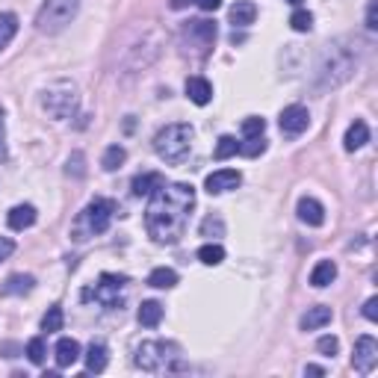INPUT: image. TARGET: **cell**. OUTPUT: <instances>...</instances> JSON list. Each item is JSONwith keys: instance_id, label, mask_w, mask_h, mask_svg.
<instances>
[{"instance_id": "cell-1", "label": "cell", "mask_w": 378, "mask_h": 378, "mask_svg": "<svg viewBox=\"0 0 378 378\" xmlns=\"http://www.w3.org/2000/svg\"><path fill=\"white\" fill-rule=\"evenodd\" d=\"M195 207V189L189 184H160L145 210V228L157 245H175L187 231Z\"/></svg>"}, {"instance_id": "cell-5", "label": "cell", "mask_w": 378, "mask_h": 378, "mask_svg": "<svg viewBox=\"0 0 378 378\" xmlns=\"http://www.w3.org/2000/svg\"><path fill=\"white\" fill-rule=\"evenodd\" d=\"M77 12H80V0H45L36 15V27L39 33L54 36V33H62L77 18Z\"/></svg>"}, {"instance_id": "cell-21", "label": "cell", "mask_w": 378, "mask_h": 378, "mask_svg": "<svg viewBox=\"0 0 378 378\" xmlns=\"http://www.w3.org/2000/svg\"><path fill=\"white\" fill-rule=\"evenodd\" d=\"M367 142H370V127H367V122H352L349 130H346V139H343L346 151H358V148H364Z\"/></svg>"}, {"instance_id": "cell-25", "label": "cell", "mask_w": 378, "mask_h": 378, "mask_svg": "<svg viewBox=\"0 0 378 378\" xmlns=\"http://www.w3.org/2000/svg\"><path fill=\"white\" fill-rule=\"evenodd\" d=\"M160 322H163V305L160 302H142V307H139V325L157 328Z\"/></svg>"}, {"instance_id": "cell-26", "label": "cell", "mask_w": 378, "mask_h": 378, "mask_svg": "<svg viewBox=\"0 0 378 378\" xmlns=\"http://www.w3.org/2000/svg\"><path fill=\"white\" fill-rule=\"evenodd\" d=\"M15 33H18V15L0 12V51L15 39Z\"/></svg>"}, {"instance_id": "cell-31", "label": "cell", "mask_w": 378, "mask_h": 378, "mask_svg": "<svg viewBox=\"0 0 378 378\" xmlns=\"http://www.w3.org/2000/svg\"><path fill=\"white\" fill-rule=\"evenodd\" d=\"M290 27L295 33H310V30H314V15H310L307 9H295L293 18H290Z\"/></svg>"}, {"instance_id": "cell-3", "label": "cell", "mask_w": 378, "mask_h": 378, "mask_svg": "<svg viewBox=\"0 0 378 378\" xmlns=\"http://www.w3.org/2000/svg\"><path fill=\"white\" fill-rule=\"evenodd\" d=\"M192 136H195V130L189 124H169L154 136V151H157L160 160L177 166V163H184L189 157Z\"/></svg>"}, {"instance_id": "cell-45", "label": "cell", "mask_w": 378, "mask_h": 378, "mask_svg": "<svg viewBox=\"0 0 378 378\" xmlns=\"http://www.w3.org/2000/svg\"><path fill=\"white\" fill-rule=\"evenodd\" d=\"M287 4H293V6H302V0H287Z\"/></svg>"}, {"instance_id": "cell-27", "label": "cell", "mask_w": 378, "mask_h": 378, "mask_svg": "<svg viewBox=\"0 0 378 378\" xmlns=\"http://www.w3.org/2000/svg\"><path fill=\"white\" fill-rule=\"evenodd\" d=\"M127 160V151L122 145H110L107 151H104V160H101V166H104V172H116V169H122V163Z\"/></svg>"}, {"instance_id": "cell-4", "label": "cell", "mask_w": 378, "mask_h": 378, "mask_svg": "<svg viewBox=\"0 0 378 378\" xmlns=\"http://www.w3.org/2000/svg\"><path fill=\"white\" fill-rule=\"evenodd\" d=\"M116 213H119V207H116V201H110V199L89 201V207L80 213L77 222H74V240L83 242V240H89L95 234H104L110 228V222L116 219Z\"/></svg>"}, {"instance_id": "cell-40", "label": "cell", "mask_w": 378, "mask_h": 378, "mask_svg": "<svg viewBox=\"0 0 378 378\" xmlns=\"http://www.w3.org/2000/svg\"><path fill=\"white\" fill-rule=\"evenodd\" d=\"M375 9H378V0H370V9H367V30H378Z\"/></svg>"}, {"instance_id": "cell-8", "label": "cell", "mask_w": 378, "mask_h": 378, "mask_svg": "<svg viewBox=\"0 0 378 378\" xmlns=\"http://www.w3.org/2000/svg\"><path fill=\"white\" fill-rule=\"evenodd\" d=\"M124 287H127V278L124 275H110L104 272L101 278H98L95 290H86L83 299H95L98 305L104 307H122V299H124Z\"/></svg>"}, {"instance_id": "cell-12", "label": "cell", "mask_w": 378, "mask_h": 378, "mask_svg": "<svg viewBox=\"0 0 378 378\" xmlns=\"http://www.w3.org/2000/svg\"><path fill=\"white\" fill-rule=\"evenodd\" d=\"M240 184H242V175L237 169H219L204 180V189L210 195H219V192H228V189H237Z\"/></svg>"}, {"instance_id": "cell-14", "label": "cell", "mask_w": 378, "mask_h": 378, "mask_svg": "<svg viewBox=\"0 0 378 378\" xmlns=\"http://www.w3.org/2000/svg\"><path fill=\"white\" fill-rule=\"evenodd\" d=\"M77 360H80V343L74 337H62L57 343V364H59V370L74 367Z\"/></svg>"}, {"instance_id": "cell-44", "label": "cell", "mask_w": 378, "mask_h": 378, "mask_svg": "<svg viewBox=\"0 0 378 378\" xmlns=\"http://www.w3.org/2000/svg\"><path fill=\"white\" fill-rule=\"evenodd\" d=\"M189 4H195V0H172V9H187Z\"/></svg>"}, {"instance_id": "cell-20", "label": "cell", "mask_w": 378, "mask_h": 378, "mask_svg": "<svg viewBox=\"0 0 378 378\" xmlns=\"http://www.w3.org/2000/svg\"><path fill=\"white\" fill-rule=\"evenodd\" d=\"M254 18H257V6L252 0H237L231 6V24L234 27H249V24H254Z\"/></svg>"}, {"instance_id": "cell-29", "label": "cell", "mask_w": 378, "mask_h": 378, "mask_svg": "<svg viewBox=\"0 0 378 378\" xmlns=\"http://www.w3.org/2000/svg\"><path fill=\"white\" fill-rule=\"evenodd\" d=\"M199 260L204 263V266H219V263L225 260V249L219 242H207L199 249Z\"/></svg>"}, {"instance_id": "cell-13", "label": "cell", "mask_w": 378, "mask_h": 378, "mask_svg": "<svg viewBox=\"0 0 378 378\" xmlns=\"http://www.w3.org/2000/svg\"><path fill=\"white\" fill-rule=\"evenodd\" d=\"M36 216H39V213H36V207H33V204H18V207L9 210L6 222H9L12 231H27V228L36 225Z\"/></svg>"}, {"instance_id": "cell-38", "label": "cell", "mask_w": 378, "mask_h": 378, "mask_svg": "<svg viewBox=\"0 0 378 378\" xmlns=\"http://www.w3.org/2000/svg\"><path fill=\"white\" fill-rule=\"evenodd\" d=\"M12 252H15V242H12L9 237H0V263H4Z\"/></svg>"}, {"instance_id": "cell-35", "label": "cell", "mask_w": 378, "mask_h": 378, "mask_svg": "<svg viewBox=\"0 0 378 378\" xmlns=\"http://www.w3.org/2000/svg\"><path fill=\"white\" fill-rule=\"evenodd\" d=\"M237 154V139L234 136H222L216 142V160H228V157H234Z\"/></svg>"}, {"instance_id": "cell-22", "label": "cell", "mask_w": 378, "mask_h": 378, "mask_svg": "<svg viewBox=\"0 0 378 378\" xmlns=\"http://www.w3.org/2000/svg\"><path fill=\"white\" fill-rule=\"evenodd\" d=\"M334 278H337V266H334V260H319L314 272H310V284H314L317 290L328 287V284H334Z\"/></svg>"}, {"instance_id": "cell-18", "label": "cell", "mask_w": 378, "mask_h": 378, "mask_svg": "<svg viewBox=\"0 0 378 378\" xmlns=\"http://www.w3.org/2000/svg\"><path fill=\"white\" fill-rule=\"evenodd\" d=\"M331 307H325V305H317V307H310L307 314L302 317V331H317V328H325L328 322H331Z\"/></svg>"}, {"instance_id": "cell-23", "label": "cell", "mask_w": 378, "mask_h": 378, "mask_svg": "<svg viewBox=\"0 0 378 378\" xmlns=\"http://www.w3.org/2000/svg\"><path fill=\"white\" fill-rule=\"evenodd\" d=\"M107 364H110L107 346H104V343H92L89 352H86V370H89V372H104Z\"/></svg>"}, {"instance_id": "cell-6", "label": "cell", "mask_w": 378, "mask_h": 378, "mask_svg": "<svg viewBox=\"0 0 378 378\" xmlns=\"http://www.w3.org/2000/svg\"><path fill=\"white\" fill-rule=\"evenodd\" d=\"M42 107L47 110V116H54V119H71L77 112V86L69 83V80H59V83L47 86Z\"/></svg>"}, {"instance_id": "cell-2", "label": "cell", "mask_w": 378, "mask_h": 378, "mask_svg": "<svg viewBox=\"0 0 378 378\" xmlns=\"http://www.w3.org/2000/svg\"><path fill=\"white\" fill-rule=\"evenodd\" d=\"M355 71V54L346 42H334L325 47V54L317 65V83L319 89H334L340 83H346Z\"/></svg>"}, {"instance_id": "cell-17", "label": "cell", "mask_w": 378, "mask_h": 378, "mask_svg": "<svg viewBox=\"0 0 378 378\" xmlns=\"http://www.w3.org/2000/svg\"><path fill=\"white\" fill-rule=\"evenodd\" d=\"M160 184H166V177H163L160 172H145V175H136V177H134L130 189H134L136 199H145V195H151Z\"/></svg>"}, {"instance_id": "cell-19", "label": "cell", "mask_w": 378, "mask_h": 378, "mask_svg": "<svg viewBox=\"0 0 378 378\" xmlns=\"http://www.w3.org/2000/svg\"><path fill=\"white\" fill-rule=\"evenodd\" d=\"M36 287V278L33 275H9L6 284L0 287V295H27Z\"/></svg>"}, {"instance_id": "cell-7", "label": "cell", "mask_w": 378, "mask_h": 378, "mask_svg": "<svg viewBox=\"0 0 378 378\" xmlns=\"http://www.w3.org/2000/svg\"><path fill=\"white\" fill-rule=\"evenodd\" d=\"M177 346L175 343H163V340H151V343H142L136 349V367L145 370V372H160V370H175L172 360L177 358L175 355Z\"/></svg>"}, {"instance_id": "cell-32", "label": "cell", "mask_w": 378, "mask_h": 378, "mask_svg": "<svg viewBox=\"0 0 378 378\" xmlns=\"http://www.w3.org/2000/svg\"><path fill=\"white\" fill-rule=\"evenodd\" d=\"M45 355H47V352H45V340H42V337H33V340L27 343V358L39 367V364H45Z\"/></svg>"}, {"instance_id": "cell-11", "label": "cell", "mask_w": 378, "mask_h": 378, "mask_svg": "<svg viewBox=\"0 0 378 378\" xmlns=\"http://www.w3.org/2000/svg\"><path fill=\"white\" fill-rule=\"evenodd\" d=\"M278 124H281L284 134L299 136V134H305L307 124H310V112H307L305 107H299V104H293V107H287V110L281 112V119H278Z\"/></svg>"}, {"instance_id": "cell-28", "label": "cell", "mask_w": 378, "mask_h": 378, "mask_svg": "<svg viewBox=\"0 0 378 378\" xmlns=\"http://www.w3.org/2000/svg\"><path fill=\"white\" fill-rule=\"evenodd\" d=\"M266 151V139L263 136H245L242 142H237V154L242 157H260Z\"/></svg>"}, {"instance_id": "cell-30", "label": "cell", "mask_w": 378, "mask_h": 378, "mask_svg": "<svg viewBox=\"0 0 378 378\" xmlns=\"http://www.w3.org/2000/svg\"><path fill=\"white\" fill-rule=\"evenodd\" d=\"M62 322H65V317H62V307H47V314H45V319H42V331H47V334H54V331H62Z\"/></svg>"}, {"instance_id": "cell-37", "label": "cell", "mask_w": 378, "mask_h": 378, "mask_svg": "<svg viewBox=\"0 0 378 378\" xmlns=\"http://www.w3.org/2000/svg\"><path fill=\"white\" fill-rule=\"evenodd\" d=\"M317 349H319L325 358H334V355L340 352V343H337V337H319Z\"/></svg>"}, {"instance_id": "cell-24", "label": "cell", "mask_w": 378, "mask_h": 378, "mask_svg": "<svg viewBox=\"0 0 378 378\" xmlns=\"http://www.w3.org/2000/svg\"><path fill=\"white\" fill-rule=\"evenodd\" d=\"M148 284H151L154 290H172L177 284V272L169 269V266H157L151 275H148Z\"/></svg>"}, {"instance_id": "cell-33", "label": "cell", "mask_w": 378, "mask_h": 378, "mask_svg": "<svg viewBox=\"0 0 378 378\" xmlns=\"http://www.w3.org/2000/svg\"><path fill=\"white\" fill-rule=\"evenodd\" d=\"M225 234V222L219 219V216H207L204 222H201V237H222Z\"/></svg>"}, {"instance_id": "cell-16", "label": "cell", "mask_w": 378, "mask_h": 378, "mask_svg": "<svg viewBox=\"0 0 378 378\" xmlns=\"http://www.w3.org/2000/svg\"><path fill=\"white\" fill-rule=\"evenodd\" d=\"M295 210H299V219L305 225H310V228H319L325 222V207L317 199H302Z\"/></svg>"}, {"instance_id": "cell-39", "label": "cell", "mask_w": 378, "mask_h": 378, "mask_svg": "<svg viewBox=\"0 0 378 378\" xmlns=\"http://www.w3.org/2000/svg\"><path fill=\"white\" fill-rule=\"evenodd\" d=\"M364 317H367L370 322H375V319H378V299H375V295H372V299L364 305Z\"/></svg>"}, {"instance_id": "cell-9", "label": "cell", "mask_w": 378, "mask_h": 378, "mask_svg": "<svg viewBox=\"0 0 378 378\" xmlns=\"http://www.w3.org/2000/svg\"><path fill=\"white\" fill-rule=\"evenodd\" d=\"M184 42L192 45L199 54H207L210 47H213V42H216V24H213V21H204V18L187 21V24H184Z\"/></svg>"}, {"instance_id": "cell-10", "label": "cell", "mask_w": 378, "mask_h": 378, "mask_svg": "<svg viewBox=\"0 0 378 378\" xmlns=\"http://www.w3.org/2000/svg\"><path fill=\"white\" fill-rule=\"evenodd\" d=\"M378 364V343L375 337H360L358 346H355V355H352V367L360 372V375H370Z\"/></svg>"}, {"instance_id": "cell-36", "label": "cell", "mask_w": 378, "mask_h": 378, "mask_svg": "<svg viewBox=\"0 0 378 378\" xmlns=\"http://www.w3.org/2000/svg\"><path fill=\"white\" fill-rule=\"evenodd\" d=\"M83 163H86V157L80 154V151H74V154L69 157V169H65V172L74 175V177H83V175H86V166H83Z\"/></svg>"}, {"instance_id": "cell-34", "label": "cell", "mask_w": 378, "mask_h": 378, "mask_svg": "<svg viewBox=\"0 0 378 378\" xmlns=\"http://www.w3.org/2000/svg\"><path fill=\"white\" fill-rule=\"evenodd\" d=\"M263 130H266V119L260 116H249L242 122V136H263Z\"/></svg>"}, {"instance_id": "cell-41", "label": "cell", "mask_w": 378, "mask_h": 378, "mask_svg": "<svg viewBox=\"0 0 378 378\" xmlns=\"http://www.w3.org/2000/svg\"><path fill=\"white\" fill-rule=\"evenodd\" d=\"M0 160H6V127H4V112H0Z\"/></svg>"}, {"instance_id": "cell-42", "label": "cell", "mask_w": 378, "mask_h": 378, "mask_svg": "<svg viewBox=\"0 0 378 378\" xmlns=\"http://www.w3.org/2000/svg\"><path fill=\"white\" fill-rule=\"evenodd\" d=\"M195 4H199V9H204V12H216L222 6V0H195Z\"/></svg>"}, {"instance_id": "cell-15", "label": "cell", "mask_w": 378, "mask_h": 378, "mask_svg": "<svg viewBox=\"0 0 378 378\" xmlns=\"http://www.w3.org/2000/svg\"><path fill=\"white\" fill-rule=\"evenodd\" d=\"M187 98H189L192 104L207 107V104H210V98H213L210 80H204V77H189V80H187Z\"/></svg>"}, {"instance_id": "cell-43", "label": "cell", "mask_w": 378, "mask_h": 378, "mask_svg": "<svg viewBox=\"0 0 378 378\" xmlns=\"http://www.w3.org/2000/svg\"><path fill=\"white\" fill-rule=\"evenodd\" d=\"M305 375H325V370H322V367H314V364H310V367H305Z\"/></svg>"}]
</instances>
